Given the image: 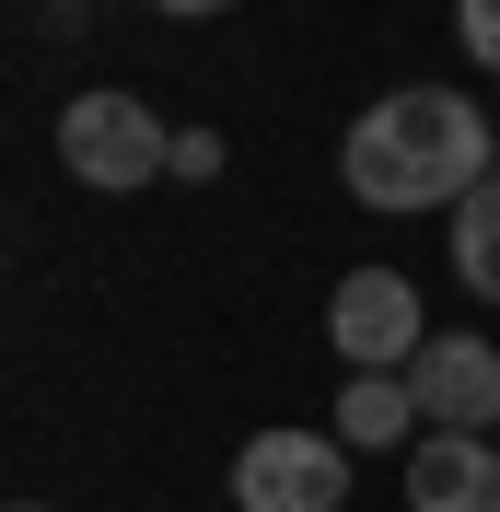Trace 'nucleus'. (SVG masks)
I'll return each instance as SVG.
<instances>
[{"instance_id": "9d476101", "label": "nucleus", "mask_w": 500, "mask_h": 512, "mask_svg": "<svg viewBox=\"0 0 500 512\" xmlns=\"http://www.w3.org/2000/svg\"><path fill=\"white\" fill-rule=\"evenodd\" d=\"M175 175L210 187V175H221V128H175Z\"/></svg>"}, {"instance_id": "f257e3e1", "label": "nucleus", "mask_w": 500, "mask_h": 512, "mask_svg": "<svg viewBox=\"0 0 500 512\" xmlns=\"http://www.w3.org/2000/svg\"><path fill=\"white\" fill-rule=\"evenodd\" d=\"M338 175H349L361 210H384V222L454 210V198H477L500 175V128L477 117L466 94H442V82H407V94H384L373 117H349Z\"/></svg>"}, {"instance_id": "1a4fd4ad", "label": "nucleus", "mask_w": 500, "mask_h": 512, "mask_svg": "<svg viewBox=\"0 0 500 512\" xmlns=\"http://www.w3.org/2000/svg\"><path fill=\"white\" fill-rule=\"evenodd\" d=\"M454 35H466L477 70H500V0H454Z\"/></svg>"}, {"instance_id": "39448f33", "label": "nucleus", "mask_w": 500, "mask_h": 512, "mask_svg": "<svg viewBox=\"0 0 500 512\" xmlns=\"http://www.w3.org/2000/svg\"><path fill=\"white\" fill-rule=\"evenodd\" d=\"M407 396L431 431H489L500 419V350L489 338H431V350L407 361Z\"/></svg>"}, {"instance_id": "20e7f679", "label": "nucleus", "mask_w": 500, "mask_h": 512, "mask_svg": "<svg viewBox=\"0 0 500 512\" xmlns=\"http://www.w3.org/2000/svg\"><path fill=\"white\" fill-rule=\"evenodd\" d=\"M326 338H338L349 373H407V361L431 350V326H419V291L396 268H349L338 303H326Z\"/></svg>"}, {"instance_id": "423d86ee", "label": "nucleus", "mask_w": 500, "mask_h": 512, "mask_svg": "<svg viewBox=\"0 0 500 512\" xmlns=\"http://www.w3.org/2000/svg\"><path fill=\"white\" fill-rule=\"evenodd\" d=\"M407 512H500L489 431H419L407 443Z\"/></svg>"}, {"instance_id": "f03ea898", "label": "nucleus", "mask_w": 500, "mask_h": 512, "mask_svg": "<svg viewBox=\"0 0 500 512\" xmlns=\"http://www.w3.org/2000/svg\"><path fill=\"white\" fill-rule=\"evenodd\" d=\"M59 163L82 175V187L128 198V187H152V175H175V128H163L140 94H70L59 105Z\"/></svg>"}, {"instance_id": "6e6552de", "label": "nucleus", "mask_w": 500, "mask_h": 512, "mask_svg": "<svg viewBox=\"0 0 500 512\" xmlns=\"http://www.w3.org/2000/svg\"><path fill=\"white\" fill-rule=\"evenodd\" d=\"M442 222H454V280H466L477 303H500V175L477 198H454Z\"/></svg>"}, {"instance_id": "7ed1b4c3", "label": "nucleus", "mask_w": 500, "mask_h": 512, "mask_svg": "<svg viewBox=\"0 0 500 512\" xmlns=\"http://www.w3.org/2000/svg\"><path fill=\"white\" fill-rule=\"evenodd\" d=\"M233 501L245 512H338L349 501V443L338 431H256L233 454Z\"/></svg>"}, {"instance_id": "9b49d317", "label": "nucleus", "mask_w": 500, "mask_h": 512, "mask_svg": "<svg viewBox=\"0 0 500 512\" xmlns=\"http://www.w3.org/2000/svg\"><path fill=\"white\" fill-rule=\"evenodd\" d=\"M152 12H221V0H152Z\"/></svg>"}, {"instance_id": "0eeeda50", "label": "nucleus", "mask_w": 500, "mask_h": 512, "mask_svg": "<svg viewBox=\"0 0 500 512\" xmlns=\"http://www.w3.org/2000/svg\"><path fill=\"white\" fill-rule=\"evenodd\" d=\"M338 443H349V454L419 443V396H407V373H349V396H338Z\"/></svg>"}, {"instance_id": "f8f14e48", "label": "nucleus", "mask_w": 500, "mask_h": 512, "mask_svg": "<svg viewBox=\"0 0 500 512\" xmlns=\"http://www.w3.org/2000/svg\"><path fill=\"white\" fill-rule=\"evenodd\" d=\"M12 512H47V501H12Z\"/></svg>"}]
</instances>
